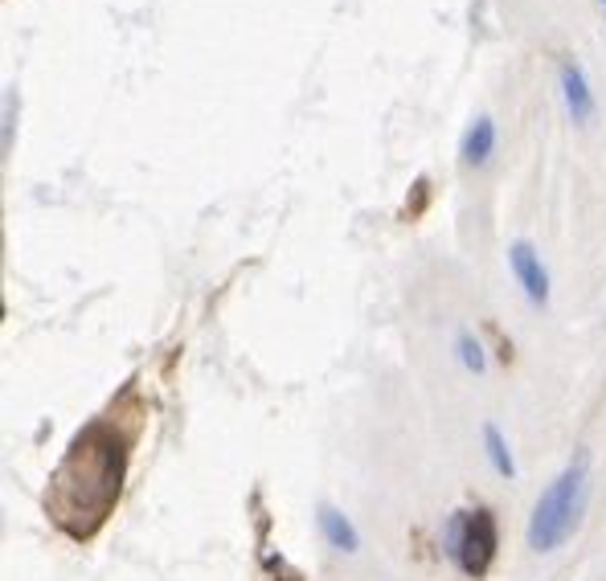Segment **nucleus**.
<instances>
[{
	"mask_svg": "<svg viewBox=\"0 0 606 581\" xmlns=\"http://www.w3.org/2000/svg\"><path fill=\"white\" fill-rule=\"evenodd\" d=\"M124 471V439L108 422H90L87 430H78L46 492L50 520L74 541H90L119 504Z\"/></svg>",
	"mask_w": 606,
	"mask_h": 581,
	"instance_id": "obj_1",
	"label": "nucleus"
},
{
	"mask_svg": "<svg viewBox=\"0 0 606 581\" xmlns=\"http://www.w3.org/2000/svg\"><path fill=\"white\" fill-rule=\"evenodd\" d=\"M586 455H578L561 476L553 479L550 492L536 500L533 520H529V545L536 553H553V548L566 545V536L578 529L582 508H586Z\"/></svg>",
	"mask_w": 606,
	"mask_h": 581,
	"instance_id": "obj_2",
	"label": "nucleus"
},
{
	"mask_svg": "<svg viewBox=\"0 0 606 581\" xmlns=\"http://www.w3.org/2000/svg\"><path fill=\"white\" fill-rule=\"evenodd\" d=\"M443 545L467 578H483L492 569V561H496V548H500L496 516L488 508L455 511L443 529Z\"/></svg>",
	"mask_w": 606,
	"mask_h": 581,
	"instance_id": "obj_3",
	"label": "nucleus"
},
{
	"mask_svg": "<svg viewBox=\"0 0 606 581\" xmlns=\"http://www.w3.org/2000/svg\"><path fill=\"white\" fill-rule=\"evenodd\" d=\"M508 263H513V275H517L520 291H525V300L533 303V307H545L550 303V270L541 263V254L533 250V242H513L508 247Z\"/></svg>",
	"mask_w": 606,
	"mask_h": 581,
	"instance_id": "obj_4",
	"label": "nucleus"
},
{
	"mask_svg": "<svg viewBox=\"0 0 606 581\" xmlns=\"http://www.w3.org/2000/svg\"><path fill=\"white\" fill-rule=\"evenodd\" d=\"M561 99H566V111H570L573 124H590L594 119V94H590V83L578 62L561 66Z\"/></svg>",
	"mask_w": 606,
	"mask_h": 581,
	"instance_id": "obj_5",
	"label": "nucleus"
},
{
	"mask_svg": "<svg viewBox=\"0 0 606 581\" xmlns=\"http://www.w3.org/2000/svg\"><path fill=\"white\" fill-rule=\"evenodd\" d=\"M496 152V124L480 115V119H471V127L464 131V143H459V160H464L467 168H483L488 160Z\"/></svg>",
	"mask_w": 606,
	"mask_h": 581,
	"instance_id": "obj_6",
	"label": "nucleus"
},
{
	"mask_svg": "<svg viewBox=\"0 0 606 581\" xmlns=\"http://www.w3.org/2000/svg\"><path fill=\"white\" fill-rule=\"evenodd\" d=\"M316 520H320V532H324V541L332 548H340V553H357L361 548V536L357 529L344 520V511H337L332 504H320L316 508Z\"/></svg>",
	"mask_w": 606,
	"mask_h": 581,
	"instance_id": "obj_7",
	"label": "nucleus"
},
{
	"mask_svg": "<svg viewBox=\"0 0 606 581\" xmlns=\"http://www.w3.org/2000/svg\"><path fill=\"white\" fill-rule=\"evenodd\" d=\"M483 451H488V463L496 467V476H517V463H513V451H508V439L500 434V426H483Z\"/></svg>",
	"mask_w": 606,
	"mask_h": 581,
	"instance_id": "obj_8",
	"label": "nucleus"
},
{
	"mask_svg": "<svg viewBox=\"0 0 606 581\" xmlns=\"http://www.w3.org/2000/svg\"><path fill=\"white\" fill-rule=\"evenodd\" d=\"M455 349H459V365H464L467 372H483V349H480V340L476 336H459L455 340Z\"/></svg>",
	"mask_w": 606,
	"mask_h": 581,
	"instance_id": "obj_9",
	"label": "nucleus"
},
{
	"mask_svg": "<svg viewBox=\"0 0 606 581\" xmlns=\"http://www.w3.org/2000/svg\"><path fill=\"white\" fill-rule=\"evenodd\" d=\"M598 4H603V9H606V0H598Z\"/></svg>",
	"mask_w": 606,
	"mask_h": 581,
	"instance_id": "obj_10",
	"label": "nucleus"
}]
</instances>
